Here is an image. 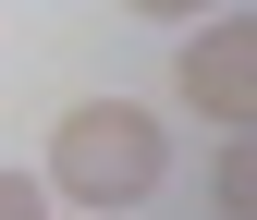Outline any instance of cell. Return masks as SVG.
Wrapping results in <instances>:
<instances>
[{
  "instance_id": "6da1fadb",
  "label": "cell",
  "mask_w": 257,
  "mask_h": 220,
  "mask_svg": "<svg viewBox=\"0 0 257 220\" xmlns=\"http://www.w3.org/2000/svg\"><path fill=\"white\" fill-rule=\"evenodd\" d=\"M159 171H172L159 110H135V98H74V110L49 122V171L37 183H61L74 208H135V196H159Z\"/></svg>"
},
{
  "instance_id": "3957f363",
  "label": "cell",
  "mask_w": 257,
  "mask_h": 220,
  "mask_svg": "<svg viewBox=\"0 0 257 220\" xmlns=\"http://www.w3.org/2000/svg\"><path fill=\"white\" fill-rule=\"evenodd\" d=\"M220 208L257 220V147H233V159H220Z\"/></svg>"
},
{
  "instance_id": "277c9868",
  "label": "cell",
  "mask_w": 257,
  "mask_h": 220,
  "mask_svg": "<svg viewBox=\"0 0 257 220\" xmlns=\"http://www.w3.org/2000/svg\"><path fill=\"white\" fill-rule=\"evenodd\" d=\"M0 220H49V196H37V171H0Z\"/></svg>"
},
{
  "instance_id": "7a4b0ae2",
  "label": "cell",
  "mask_w": 257,
  "mask_h": 220,
  "mask_svg": "<svg viewBox=\"0 0 257 220\" xmlns=\"http://www.w3.org/2000/svg\"><path fill=\"white\" fill-rule=\"evenodd\" d=\"M184 98L208 122H245L257 110V25H208V37L184 49Z\"/></svg>"
},
{
  "instance_id": "5b68a950",
  "label": "cell",
  "mask_w": 257,
  "mask_h": 220,
  "mask_svg": "<svg viewBox=\"0 0 257 220\" xmlns=\"http://www.w3.org/2000/svg\"><path fill=\"white\" fill-rule=\"evenodd\" d=\"M135 13H147V25H159V13H208V0H135Z\"/></svg>"
}]
</instances>
